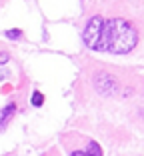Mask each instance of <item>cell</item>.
<instances>
[{"label": "cell", "mask_w": 144, "mask_h": 156, "mask_svg": "<svg viewBox=\"0 0 144 156\" xmlns=\"http://www.w3.org/2000/svg\"><path fill=\"white\" fill-rule=\"evenodd\" d=\"M6 36H8V38H18L20 36V30H8Z\"/></svg>", "instance_id": "277c9868"}, {"label": "cell", "mask_w": 144, "mask_h": 156, "mask_svg": "<svg viewBox=\"0 0 144 156\" xmlns=\"http://www.w3.org/2000/svg\"><path fill=\"white\" fill-rule=\"evenodd\" d=\"M32 104H36V106L42 104V94H40V92H36V94L32 96Z\"/></svg>", "instance_id": "3957f363"}, {"label": "cell", "mask_w": 144, "mask_h": 156, "mask_svg": "<svg viewBox=\"0 0 144 156\" xmlns=\"http://www.w3.org/2000/svg\"><path fill=\"white\" fill-rule=\"evenodd\" d=\"M4 62H8V54L6 52H0V64H4Z\"/></svg>", "instance_id": "5b68a950"}, {"label": "cell", "mask_w": 144, "mask_h": 156, "mask_svg": "<svg viewBox=\"0 0 144 156\" xmlns=\"http://www.w3.org/2000/svg\"><path fill=\"white\" fill-rule=\"evenodd\" d=\"M138 42L134 26L124 18H112L104 22L100 38H98L96 50L102 52H114V54H126Z\"/></svg>", "instance_id": "6da1fadb"}, {"label": "cell", "mask_w": 144, "mask_h": 156, "mask_svg": "<svg viewBox=\"0 0 144 156\" xmlns=\"http://www.w3.org/2000/svg\"><path fill=\"white\" fill-rule=\"evenodd\" d=\"M102 26H104V20L100 16H92L90 22L86 24L84 28V42L88 48H94L96 50V44H98V38H100V32H102Z\"/></svg>", "instance_id": "7a4b0ae2"}, {"label": "cell", "mask_w": 144, "mask_h": 156, "mask_svg": "<svg viewBox=\"0 0 144 156\" xmlns=\"http://www.w3.org/2000/svg\"><path fill=\"white\" fill-rule=\"evenodd\" d=\"M70 156H90L88 154V150H84V152H80V150H76V152H72Z\"/></svg>", "instance_id": "8992f818"}]
</instances>
